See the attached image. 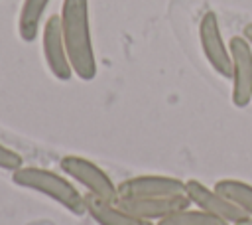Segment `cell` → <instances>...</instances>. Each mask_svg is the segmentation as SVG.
Wrapping results in <instances>:
<instances>
[{
	"mask_svg": "<svg viewBox=\"0 0 252 225\" xmlns=\"http://www.w3.org/2000/svg\"><path fill=\"white\" fill-rule=\"evenodd\" d=\"M59 20L75 77L81 81H93L96 77V57L91 36L89 0H63Z\"/></svg>",
	"mask_w": 252,
	"mask_h": 225,
	"instance_id": "6da1fadb",
	"label": "cell"
},
{
	"mask_svg": "<svg viewBox=\"0 0 252 225\" xmlns=\"http://www.w3.org/2000/svg\"><path fill=\"white\" fill-rule=\"evenodd\" d=\"M12 182L24 189L43 193L45 197L57 201L61 207H65L69 213L77 217L87 213L85 193H81L67 176H61L53 170L37 168V166H22L16 172H12Z\"/></svg>",
	"mask_w": 252,
	"mask_h": 225,
	"instance_id": "7a4b0ae2",
	"label": "cell"
},
{
	"mask_svg": "<svg viewBox=\"0 0 252 225\" xmlns=\"http://www.w3.org/2000/svg\"><path fill=\"white\" fill-rule=\"evenodd\" d=\"M59 168L67 178H73L77 184H81L87 189V193H93V195L106 199V201H116L118 186L93 160H89L85 156L69 154V156H63L59 160Z\"/></svg>",
	"mask_w": 252,
	"mask_h": 225,
	"instance_id": "3957f363",
	"label": "cell"
},
{
	"mask_svg": "<svg viewBox=\"0 0 252 225\" xmlns=\"http://www.w3.org/2000/svg\"><path fill=\"white\" fill-rule=\"evenodd\" d=\"M199 43H201V49H203L205 59L211 65V69L217 75H220L222 79H230L232 77L230 49L222 38L219 18L213 10L205 12L199 20Z\"/></svg>",
	"mask_w": 252,
	"mask_h": 225,
	"instance_id": "277c9868",
	"label": "cell"
},
{
	"mask_svg": "<svg viewBox=\"0 0 252 225\" xmlns=\"http://www.w3.org/2000/svg\"><path fill=\"white\" fill-rule=\"evenodd\" d=\"M228 49L232 57V103L244 109L252 103V45L244 36H232Z\"/></svg>",
	"mask_w": 252,
	"mask_h": 225,
	"instance_id": "5b68a950",
	"label": "cell"
},
{
	"mask_svg": "<svg viewBox=\"0 0 252 225\" xmlns=\"http://www.w3.org/2000/svg\"><path fill=\"white\" fill-rule=\"evenodd\" d=\"M185 195L191 199V203L219 219H222L228 225H240L246 221V213L236 207L228 197H224L220 191L215 188L205 186L203 182L197 180H185Z\"/></svg>",
	"mask_w": 252,
	"mask_h": 225,
	"instance_id": "8992f818",
	"label": "cell"
},
{
	"mask_svg": "<svg viewBox=\"0 0 252 225\" xmlns=\"http://www.w3.org/2000/svg\"><path fill=\"white\" fill-rule=\"evenodd\" d=\"M41 49H43V57H45L47 69L55 79L69 81L75 75L73 67H71V61H69V55H67L59 14H53L43 22V28H41Z\"/></svg>",
	"mask_w": 252,
	"mask_h": 225,
	"instance_id": "52a82bcc",
	"label": "cell"
},
{
	"mask_svg": "<svg viewBox=\"0 0 252 225\" xmlns=\"http://www.w3.org/2000/svg\"><path fill=\"white\" fill-rule=\"evenodd\" d=\"M185 193V180L163 174H142L118 184V197H171Z\"/></svg>",
	"mask_w": 252,
	"mask_h": 225,
	"instance_id": "ba28073f",
	"label": "cell"
},
{
	"mask_svg": "<svg viewBox=\"0 0 252 225\" xmlns=\"http://www.w3.org/2000/svg\"><path fill=\"white\" fill-rule=\"evenodd\" d=\"M116 203L126 209L128 213L146 219V221H154L158 223L159 219L191 207V199L183 193V195H171V197H116Z\"/></svg>",
	"mask_w": 252,
	"mask_h": 225,
	"instance_id": "9c48e42d",
	"label": "cell"
},
{
	"mask_svg": "<svg viewBox=\"0 0 252 225\" xmlns=\"http://www.w3.org/2000/svg\"><path fill=\"white\" fill-rule=\"evenodd\" d=\"M85 205L87 215H91L96 225H156L154 221H146L128 213L116 201H106L93 193H85Z\"/></svg>",
	"mask_w": 252,
	"mask_h": 225,
	"instance_id": "30bf717a",
	"label": "cell"
},
{
	"mask_svg": "<svg viewBox=\"0 0 252 225\" xmlns=\"http://www.w3.org/2000/svg\"><path fill=\"white\" fill-rule=\"evenodd\" d=\"M51 0H24L18 16V36L22 41L32 43L43 28V14Z\"/></svg>",
	"mask_w": 252,
	"mask_h": 225,
	"instance_id": "8fae6325",
	"label": "cell"
},
{
	"mask_svg": "<svg viewBox=\"0 0 252 225\" xmlns=\"http://www.w3.org/2000/svg\"><path fill=\"white\" fill-rule=\"evenodd\" d=\"M215 189L220 191L224 197H228L236 207H240L248 219H252V186L250 184L234 178H224L215 184Z\"/></svg>",
	"mask_w": 252,
	"mask_h": 225,
	"instance_id": "7c38bea8",
	"label": "cell"
},
{
	"mask_svg": "<svg viewBox=\"0 0 252 225\" xmlns=\"http://www.w3.org/2000/svg\"><path fill=\"white\" fill-rule=\"evenodd\" d=\"M156 225H228L224 223L222 219L203 211V209H191V207H185V209H179L163 219H159Z\"/></svg>",
	"mask_w": 252,
	"mask_h": 225,
	"instance_id": "4fadbf2b",
	"label": "cell"
},
{
	"mask_svg": "<svg viewBox=\"0 0 252 225\" xmlns=\"http://www.w3.org/2000/svg\"><path fill=\"white\" fill-rule=\"evenodd\" d=\"M22 166H24V158L18 152H14L12 148H8V146H4L0 142V170L16 172Z\"/></svg>",
	"mask_w": 252,
	"mask_h": 225,
	"instance_id": "5bb4252c",
	"label": "cell"
},
{
	"mask_svg": "<svg viewBox=\"0 0 252 225\" xmlns=\"http://www.w3.org/2000/svg\"><path fill=\"white\" fill-rule=\"evenodd\" d=\"M242 36H244V38H246V39H248V43H250V45H252V22H250V24H246V26H244V32H242Z\"/></svg>",
	"mask_w": 252,
	"mask_h": 225,
	"instance_id": "9a60e30c",
	"label": "cell"
},
{
	"mask_svg": "<svg viewBox=\"0 0 252 225\" xmlns=\"http://www.w3.org/2000/svg\"><path fill=\"white\" fill-rule=\"evenodd\" d=\"M240 225H252V219H246V221H242Z\"/></svg>",
	"mask_w": 252,
	"mask_h": 225,
	"instance_id": "2e32d148",
	"label": "cell"
}]
</instances>
